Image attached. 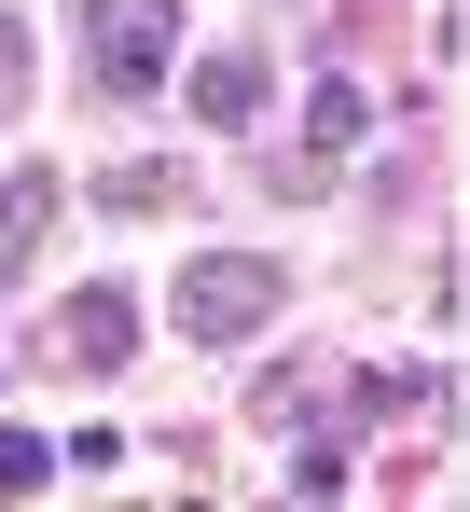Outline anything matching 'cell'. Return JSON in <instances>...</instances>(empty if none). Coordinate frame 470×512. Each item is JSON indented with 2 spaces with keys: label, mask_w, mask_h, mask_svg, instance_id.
I'll return each mask as SVG.
<instances>
[{
  "label": "cell",
  "mask_w": 470,
  "mask_h": 512,
  "mask_svg": "<svg viewBox=\"0 0 470 512\" xmlns=\"http://www.w3.org/2000/svg\"><path fill=\"white\" fill-rule=\"evenodd\" d=\"M83 42H97V84L139 97V84L166 70V0H97V14H83Z\"/></svg>",
  "instance_id": "cell-2"
},
{
  "label": "cell",
  "mask_w": 470,
  "mask_h": 512,
  "mask_svg": "<svg viewBox=\"0 0 470 512\" xmlns=\"http://www.w3.org/2000/svg\"><path fill=\"white\" fill-rule=\"evenodd\" d=\"M180 319H194L208 346L263 333V319H277V263H194V277H180Z\"/></svg>",
  "instance_id": "cell-1"
},
{
  "label": "cell",
  "mask_w": 470,
  "mask_h": 512,
  "mask_svg": "<svg viewBox=\"0 0 470 512\" xmlns=\"http://www.w3.org/2000/svg\"><path fill=\"white\" fill-rule=\"evenodd\" d=\"M42 471H56V457H42V443H28V429H0V499H28V485H42Z\"/></svg>",
  "instance_id": "cell-6"
},
{
  "label": "cell",
  "mask_w": 470,
  "mask_h": 512,
  "mask_svg": "<svg viewBox=\"0 0 470 512\" xmlns=\"http://www.w3.org/2000/svg\"><path fill=\"white\" fill-rule=\"evenodd\" d=\"M125 346H139V291H70L56 305V360L70 374H111Z\"/></svg>",
  "instance_id": "cell-3"
},
{
  "label": "cell",
  "mask_w": 470,
  "mask_h": 512,
  "mask_svg": "<svg viewBox=\"0 0 470 512\" xmlns=\"http://www.w3.org/2000/svg\"><path fill=\"white\" fill-rule=\"evenodd\" d=\"M360 125H374V111H360V84H318V153H346Z\"/></svg>",
  "instance_id": "cell-5"
},
{
  "label": "cell",
  "mask_w": 470,
  "mask_h": 512,
  "mask_svg": "<svg viewBox=\"0 0 470 512\" xmlns=\"http://www.w3.org/2000/svg\"><path fill=\"white\" fill-rule=\"evenodd\" d=\"M194 111H208V125H249V111H263V56H208V70H194Z\"/></svg>",
  "instance_id": "cell-4"
}]
</instances>
